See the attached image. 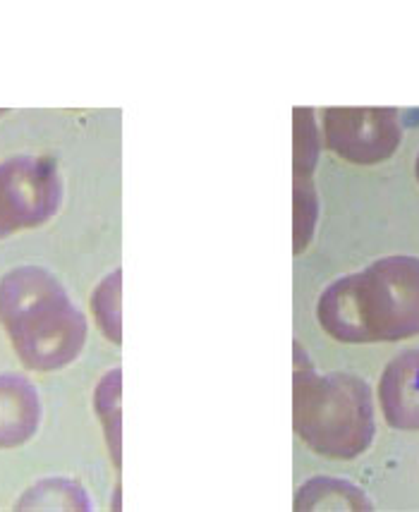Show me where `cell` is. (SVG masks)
<instances>
[{
    "label": "cell",
    "instance_id": "cell-6",
    "mask_svg": "<svg viewBox=\"0 0 419 512\" xmlns=\"http://www.w3.org/2000/svg\"><path fill=\"white\" fill-rule=\"evenodd\" d=\"M379 405L391 429L419 431V347L388 362L379 379Z\"/></svg>",
    "mask_w": 419,
    "mask_h": 512
},
{
    "label": "cell",
    "instance_id": "cell-11",
    "mask_svg": "<svg viewBox=\"0 0 419 512\" xmlns=\"http://www.w3.org/2000/svg\"><path fill=\"white\" fill-rule=\"evenodd\" d=\"M120 379H123V371H108L94 393V410L99 414L113 462L118 467L120 457H123L120 455V441H123V434H120V419H123V414H120Z\"/></svg>",
    "mask_w": 419,
    "mask_h": 512
},
{
    "label": "cell",
    "instance_id": "cell-1",
    "mask_svg": "<svg viewBox=\"0 0 419 512\" xmlns=\"http://www.w3.org/2000/svg\"><path fill=\"white\" fill-rule=\"evenodd\" d=\"M317 319L345 345L400 343L419 335V259L386 256L319 295Z\"/></svg>",
    "mask_w": 419,
    "mask_h": 512
},
{
    "label": "cell",
    "instance_id": "cell-12",
    "mask_svg": "<svg viewBox=\"0 0 419 512\" xmlns=\"http://www.w3.org/2000/svg\"><path fill=\"white\" fill-rule=\"evenodd\" d=\"M120 295H123V271H113L99 283L91 295V314L96 323L115 345L123 343V316H120Z\"/></svg>",
    "mask_w": 419,
    "mask_h": 512
},
{
    "label": "cell",
    "instance_id": "cell-5",
    "mask_svg": "<svg viewBox=\"0 0 419 512\" xmlns=\"http://www.w3.org/2000/svg\"><path fill=\"white\" fill-rule=\"evenodd\" d=\"M324 139L333 154L369 166L396 154L403 130L393 108H329Z\"/></svg>",
    "mask_w": 419,
    "mask_h": 512
},
{
    "label": "cell",
    "instance_id": "cell-3",
    "mask_svg": "<svg viewBox=\"0 0 419 512\" xmlns=\"http://www.w3.org/2000/svg\"><path fill=\"white\" fill-rule=\"evenodd\" d=\"M293 426L302 443L326 460H357L372 446V388L355 374H321L297 357Z\"/></svg>",
    "mask_w": 419,
    "mask_h": 512
},
{
    "label": "cell",
    "instance_id": "cell-10",
    "mask_svg": "<svg viewBox=\"0 0 419 512\" xmlns=\"http://www.w3.org/2000/svg\"><path fill=\"white\" fill-rule=\"evenodd\" d=\"M15 510H91L89 493L72 479H46L17 501Z\"/></svg>",
    "mask_w": 419,
    "mask_h": 512
},
{
    "label": "cell",
    "instance_id": "cell-2",
    "mask_svg": "<svg viewBox=\"0 0 419 512\" xmlns=\"http://www.w3.org/2000/svg\"><path fill=\"white\" fill-rule=\"evenodd\" d=\"M0 326L32 371L65 369L87 345V316L41 266H17L0 278Z\"/></svg>",
    "mask_w": 419,
    "mask_h": 512
},
{
    "label": "cell",
    "instance_id": "cell-7",
    "mask_svg": "<svg viewBox=\"0 0 419 512\" xmlns=\"http://www.w3.org/2000/svg\"><path fill=\"white\" fill-rule=\"evenodd\" d=\"M295 120V252H302L314 230L317 197H314L312 170L317 163V127L312 111L297 108Z\"/></svg>",
    "mask_w": 419,
    "mask_h": 512
},
{
    "label": "cell",
    "instance_id": "cell-13",
    "mask_svg": "<svg viewBox=\"0 0 419 512\" xmlns=\"http://www.w3.org/2000/svg\"><path fill=\"white\" fill-rule=\"evenodd\" d=\"M415 173H417V180H419V156H417V163H415Z\"/></svg>",
    "mask_w": 419,
    "mask_h": 512
},
{
    "label": "cell",
    "instance_id": "cell-9",
    "mask_svg": "<svg viewBox=\"0 0 419 512\" xmlns=\"http://www.w3.org/2000/svg\"><path fill=\"white\" fill-rule=\"evenodd\" d=\"M367 493L336 477H314L295 493V510H372Z\"/></svg>",
    "mask_w": 419,
    "mask_h": 512
},
{
    "label": "cell",
    "instance_id": "cell-8",
    "mask_svg": "<svg viewBox=\"0 0 419 512\" xmlns=\"http://www.w3.org/2000/svg\"><path fill=\"white\" fill-rule=\"evenodd\" d=\"M41 424V398L20 374H0V448L32 441Z\"/></svg>",
    "mask_w": 419,
    "mask_h": 512
},
{
    "label": "cell",
    "instance_id": "cell-4",
    "mask_svg": "<svg viewBox=\"0 0 419 512\" xmlns=\"http://www.w3.org/2000/svg\"><path fill=\"white\" fill-rule=\"evenodd\" d=\"M63 201L51 156H15L0 163V240L51 221Z\"/></svg>",
    "mask_w": 419,
    "mask_h": 512
}]
</instances>
